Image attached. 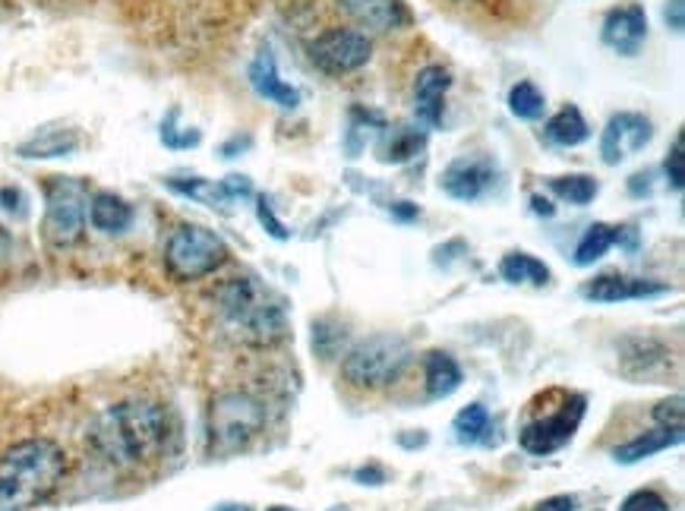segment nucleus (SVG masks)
Instances as JSON below:
<instances>
[{
  "mask_svg": "<svg viewBox=\"0 0 685 511\" xmlns=\"http://www.w3.org/2000/svg\"><path fill=\"white\" fill-rule=\"evenodd\" d=\"M89 222V193L80 181L51 177L44 186V241L58 249L83 241Z\"/></svg>",
  "mask_w": 685,
  "mask_h": 511,
  "instance_id": "obj_7",
  "label": "nucleus"
},
{
  "mask_svg": "<svg viewBox=\"0 0 685 511\" xmlns=\"http://www.w3.org/2000/svg\"><path fill=\"white\" fill-rule=\"evenodd\" d=\"M228 244L203 225H181L165 244V268L174 282H203L228 263Z\"/></svg>",
  "mask_w": 685,
  "mask_h": 511,
  "instance_id": "obj_6",
  "label": "nucleus"
},
{
  "mask_svg": "<svg viewBox=\"0 0 685 511\" xmlns=\"http://www.w3.org/2000/svg\"><path fill=\"white\" fill-rule=\"evenodd\" d=\"M442 3H480V0H442Z\"/></svg>",
  "mask_w": 685,
  "mask_h": 511,
  "instance_id": "obj_47",
  "label": "nucleus"
},
{
  "mask_svg": "<svg viewBox=\"0 0 685 511\" xmlns=\"http://www.w3.org/2000/svg\"><path fill=\"white\" fill-rule=\"evenodd\" d=\"M212 511H253L249 505H234V502H225V505H215Z\"/></svg>",
  "mask_w": 685,
  "mask_h": 511,
  "instance_id": "obj_46",
  "label": "nucleus"
},
{
  "mask_svg": "<svg viewBox=\"0 0 685 511\" xmlns=\"http://www.w3.org/2000/svg\"><path fill=\"white\" fill-rule=\"evenodd\" d=\"M620 372L635 382L664 386L673 372V350L651 335H628L620 341Z\"/></svg>",
  "mask_w": 685,
  "mask_h": 511,
  "instance_id": "obj_10",
  "label": "nucleus"
},
{
  "mask_svg": "<svg viewBox=\"0 0 685 511\" xmlns=\"http://www.w3.org/2000/svg\"><path fill=\"white\" fill-rule=\"evenodd\" d=\"M386 130V121L376 114V111H364V108H354L351 121H348V130H345V152L357 159L367 143L379 140V133Z\"/></svg>",
  "mask_w": 685,
  "mask_h": 511,
  "instance_id": "obj_25",
  "label": "nucleus"
},
{
  "mask_svg": "<svg viewBox=\"0 0 685 511\" xmlns=\"http://www.w3.org/2000/svg\"><path fill=\"white\" fill-rule=\"evenodd\" d=\"M679 442H683V430L654 427V430L644 432V436H635L632 442L616 446V449H613V461H616V464H638L644 458H654V454L673 449V446H679Z\"/></svg>",
  "mask_w": 685,
  "mask_h": 511,
  "instance_id": "obj_22",
  "label": "nucleus"
},
{
  "mask_svg": "<svg viewBox=\"0 0 685 511\" xmlns=\"http://www.w3.org/2000/svg\"><path fill=\"white\" fill-rule=\"evenodd\" d=\"M651 181H654V174H651V171L635 174V177L628 181V193H632V196H638V200H642V196H651Z\"/></svg>",
  "mask_w": 685,
  "mask_h": 511,
  "instance_id": "obj_40",
  "label": "nucleus"
},
{
  "mask_svg": "<svg viewBox=\"0 0 685 511\" xmlns=\"http://www.w3.org/2000/svg\"><path fill=\"white\" fill-rule=\"evenodd\" d=\"M620 511H669V502H666L661 492L638 490L632 492V495H625L623 509Z\"/></svg>",
  "mask_w": 685,
  "mask_h": 511,
  "instance_id": "obj_34",
  "label": "nucleus"
},
{
  "mask_svg": "<svg viewBox=\"0 0 685 511\" xmlns=\"http://www.w3.org/2000/svg\"><path fill=\"white\" fill-rule=\"evenodd\" d=\"M644 39H647V13L642 3H625L603 17L601 41L610 51L635 58L642 51Z\"/></svg>",
  "mask_w": 685,
  "mask_h": 511,
  "instance_id": "obj_13",
  "label": "nucleus"
},
{
  "mask_svg": "<svg viewBox=\"0 0 685 511\" xmlns=\"http://www.w3.org/2000/svg\"><path fill=\"white\" fill-rule=\"evenodd\" d=\"M613 244H616V227L606 225V222H597V225H591L582 234V241H579V246H575L572 263H575L579 268L594 266L597 259H603V256L610 253V246Z\"/></svg>",
  "mask_w": 685,
  "mask_h": 511,
  "instance_id": "obj_27",
  "label": "nucleus"
},
{
  "mask_svg": "<svg viewBox=\"0 0 685 511\" xmlns=\"http://www.w3.org/2000/svg\"><path fill=\"white\" fill-rule=\"evenodd\" d=\"M664 171H666V184H669V190L683 193V186H685V136L683 133L673 140V149H669V159H666Z\"/></svg>",
  "mask_w": 685,
  "mask_h": 511,
  "instance_id": "obj_32",
  "label": "nucleus"
},
{
  "mask_svg": "<svg viewBox=\"0 0 685 511\" xmlns=\"http://www.w3.org/2000/svg\"><path fill=\"white\" fill-rule=\"evenodd\" d=\"M531 208H534V215H543V218L556 215V205L550 203V200H543V196H531Z\"/></svg>",
  "mask_w": 685,
  "mask_h": 511,
  "instance_id": "obj_44",
  "label": "nucleus"
},
{
  "mask_svg": "<svg viewBox=\"0 0 685 511\" xmlns=\"http://www.w3.org/2000/svg\"><path fill=\"white\" fill-rule=\"evenodd\" d=\"M67 473V454L54 439H22L0 451V511H29L48 502Z\"/></svg>",
  "mask_w": 685,
  "mask_h": 511,
  "instance_id": "obj_2",
  "label": "nucleus"
},
{
  "mask_svg": "<svg viewBox=\"0 0 685 511\" xmlns=\"http://www.w3.org/2000/svg\"><path fill=\"white\" fill-rule=\"evenodd\" d=\"M584 408H587V398L584 395H565L562 391V405L543 417L528 420L519 432V446L528 454H538L546 458L553 451H560L562 446L572 442V436L579 432L584 420Z\"/></svg>",
  "mask_w": 685,
  "mask_h": 511,
  "instance_id": "obj_9",
  "label": "nucleus"
},
{
  "mask_svg": "<svg viewBox=\"0 0 685 511\" xmlns=\"http://www.w3.org/2000/svg\"><path fill=\"white\" fill-rule=\"evenodd\" d=\"M575 509H579V499H575V495H550V499L538 502L531 511H575Z\"/></svg>",
  "mask_w": 685,
  "mask_h": 511,
  "instance_id": "obj_39",
  "label": "nucleus"
},
{
  "mask_svg": "<svg viewBox=\"0 0 685 511\" xmlns=\"http://www.w3.org/2000/svg\"><path fill=\"white\" fill-rule=\"evenodd\" d=\"M269 511H294V509H288V505H275V509H269Z\"/></svg>",
  "mask_w": 685,
  "mask_h": 511,
  "instance_id": "obj_48",
  "label": "nucleus"
},
{
  "mask_svg": "<svg viewBox=\"0 0 685 511\" xmlns=\"http://www.w3.org/2000/svg\"><path fill=\"white\" fill-rule=\"evenodd\" d=\"M499 278L509 282V285L543 287L550 285V266L540 263L538 256H531V253H509L499 263Z\"/></svg>",
  "mask_w": 685,
  "mask_h": 511,
  "instance_id": "obj_24",
  "label": "nucleus"
},
{
  "mask_svg": "<svg viewBox=\"0 0 685 511\" xmlns=\"http://www.w3.org/2000/svg\"><path fill=\"white\" fill-rule=\"evenodd\" d=\"M80 145H83V136L73 126H42L35 136H29L25 143L17 145V155L20 159H35V162L39 159H67Z\"/></svg>",
  "mask_w": 685,
  "mask_h": 511,
  "instance_id": "obj_18",
  "label": "nucleus"
},
{
  "mask_svg": "<svg viewBox=\"0 0 685 511\" xmlns=\"http://www.w3.org/2000/svg\"><path fill=\"white\" fill-rule=\"evenodd\" d=\"M423 130L415 126H386L379 133V143H376V159L382 164H405L417 159L423 152Z\"/></svg>",
  "mask_w": 685,
  "mask_h": 511,
  "instance_id": "obj_21",
  "label": "nucleus"
},
{
  "mask_svg": "<svg viewBox=\"0 0 685 511\" xmlns=\"http://www.w3.org/2000/svg\"><path fill=\"white\" fill-rule=\"evenodd\" d=\"M509 111H512L519 121L534 123L546 114V99H543V92H540L534 82H515V85L509 89Z\"/></svg>",
  "mask_w": 685,
  "mask_h": 511,
  "instance_id": "obj_30",
  "label": "nucleus"
},
{
  "mask_svg": "<svg viewBox=\"0 0 685 511\" xmlns=\"http://www.w3.org/2000/svg\"><path fill=\"white\" fill-rule=\"evenodd\" d=\"M654 140V123L647 121L644 114L635 111H620L613 114L601 133V159L603 164L616 167L625 159L638 155L642 149H647Z\"/></svg>",
  "mask_w": 685,
  "mask_h": 511,
  "instance_id": "obj_11",
  "label": "nucleus"
},
{
  "mask_svg": "<svg viewBox=\"0 0 685 511\" xmlns=\"http://www.w3.org/2000/svg\"><path fill=\"white\" fill-rule=\"evenodd\" d=\"M389 212H392L395 218H401V222H415L417 215H420V208L415 203H392Z\"/></svg>",
  "mask_w": 685,
  "mask_h": 511,
  "instance_id": "obj_41",
  "label": "nucleus"
},
{
  "mask_svg": "<svg viewBox=\"0 0 685 511\" xmlns=\"http://www.w3.org/2000/svg\"><path fill=\"white\" fill-rule=\"evenodd\" d=\"M487 430H490V410L483 405H468V408L458 410L456 420H452L458 446H478Z\"/></svg>",
  "mask_w": 685,
  "mask_h": 511,
  "instance_id": "obj_29",
  "label": "nucleus"
},
{
  "mask_svg": "<svg viewBox=\"0 0 685 511\" xmlns=\"http://www.w3.org/2000/svg\"><path fill=\"white\" fill-rule=\"evenodd\" d=\"M616 244H623L628 253H635V246H638V231H635V227H616Z\"/></svg>",
  "mask_w": 685,
  "mask_h": 511,
  "instance_id": "obj_43",
  "label": "nucleus"
},
{
  "mask_svg": "<svg viewBox=\"0 0 685 511\" xmlns=\"http://www.w3.org/2000/svg\"><path fill=\"white\" fill-rule=\"evenodd\" d=\"M25 203H29V200H25V193H22L20 186H3V190H0V208H3V212H10V215L22 218V215L29 212Z\"/></svg>",
  "mask_w": 685,
  "mask_h": 511,
  "instance_id": "obj_36",
  "label": "nucleus"
},
{
  "mask_svg": "<svg viewBox=\"0 0 685 511\" xmlns=\"http://www.w3.org/2000/svg\"><path fill=\"white\" fill-rule=\"evenodd\" d=\"M348 17H351L360 29L370 32H398L411 22V13L401 0H341Z\"/></svg>",
  "mask_w": 685,
  "mask_h": 511,
  "instance_id": "obj_17",
  "label": "nucleus"
},
{
  "mask_svg": "<svg viewBox=\"0 0 685 511\" xmlns=\"http://www.w3.org/2000/svg\"><path fill=\"white\" fill-rule=\"evenodd\" d=\"M546 186L560 196L562 203L569 205H587L597 200V193H601V184L591 177V174H569V177H550L546 181Z\"/></svg>",
  "mask_w": 685,
  "mask_h": 511,
  "instance_id": "obj_28",
  "label": "nucleus"
},
{
  "mask_svg": "<svg viewBox=\"0 0 685 511\" xmlns=\"http://www.w3.org/2000/svg\"><path fill=\"white\" fill-rule=\"evenodd\" d=\"M329 511H351V509H345V505H333V509Z\"/></svg>",
  "mask_w": 685,
  "mask_h": 511,
  "instance_id": "obj_49",
  "label": "nucleus"
},
{
  "mask_svg": "<svg viewBox=\"0 0 685 511\" xmlns=\"http://www.w3.org/2000/svg\"><path fill=\"white\" fill-rule=\"evenodd\" d=\"M351 477L354 483H360V487H382V483H386V471H382L379 464H364V468H357Z\"/></svg>",
  "mask_w": 685,
  "mask_h": 511,
  "instance_id": "obj_38",
  "label": "nucleus"
},
{
  "mask_svg": "<svg viewBox=\"0 0 685 511\" xmlns=\"http://www.w3.org/2000/svg\"><path fill=\"white\" fill-rule=\"evenodd\" d=\"M411 364V345L392 335V331H382V335H370L364 341H357L345 360H341V379L360 391H379L395 386L405 369Z\"/></svg>",
  "mask_w": 685,
  "mask_h": 511,
  "instance_id": "obj_5",
  "label": "nucleus"
},
{
  "mask_svg": "<svg viewBox=\"0 0 685 511\" xmlns=\"http://www.w3.org/2000/svg\"><path fill=\"white\" fill-rule=\"evenodd\" d=\"M543 136H546V143L560 145V149H575V145L591 140V126L584 121L582 111H579L575 104H569V108H562L560 114H553V117L546 121Z\"/></svg>",
  "mask_w": 685,
  "mask_h": 511,
  "instance_id": "obj_23",
  "label": "nucleus"
},
{
  "mask_svg": "<svg viewBox=\"0 0 685 511\" xmlns=\"http://www.w3.org/2000/svg\"><path fill=\"white\" fill-rule=\"evenodd\" d=\"M256 218H259V225L266 227L269 237H275V241H292V231L278 222V215H275V208H272L269 196H256Z\"/></svg>",
  "mask_w": 685,
  "mask_h": 511,
  "instance_id": "obj_33",
  "label": "nucleus"
},
{
  "mask_svg": "<svg viewBox=\"0 0 685 511\" xmlns=\"http://www.w3.org/2000/svg\"><path fill=\"white\" fill-rule=\"evenodd\" d=\"M10 246H13L10 231H7V227H0V259H7V256H10Z\"/></svg>",
  "mask_w": 685,
  "mask_h": 511,
  "instance_id": "obj_45",
  "label": "nucleus"
},
{
  "mask_svg": "<svg viewBox=\"0 0 685 511\" xmlns=\"http://www.w3.org/2000/svg\"><path fill=\"white\" fill-rule=\"evenodd\" d=\"M664 22H666V29L669 32H683L685 29V3L683 0H666V7H664Z\"/></svg>",
  "mask_w": 685,
  "mask_h": 511,
  "instance_id": "obj_37",
  "label": "nucleus"
},
{
  "mask_svg": "<svg viewBox=\"0 0 685 511\" xmlns=\"http://www.w3.org/2000/svg\"><path fill=\"white\" fill-rule=\"evenodd\" d=\"M464 382V372L458 367V360L446 350H430L423 357V386H427V395L430 398H449L456 395Z\"/></svg>",
  "mask_w": 685,
  "mask_h": 511,
  "instance_id": "obj_20",
  "label": "nucleus"
},
{
  "mask_svg": "<svg viewBox=\"0 0 685 511\" xmlns=\"http://www.w3.org/2000/svg\"><path fill=\"white\" fill-rule=\"evenodd\" d=\"M247 80L259 99L278 104L282 111H297V108H300V92L294 89L292 82L282 80L278 63H275V54H272L269 44H266V48H259V54L249 61Z\"/></svg>",
  "mask_w": 685,
  "mask_h": 511,
  "instance_id": "obj_15",
  "label": "nucleus"
},
{
  "mask_svg": "<svg viewBox=\"0 0 685 511\" xmlns=\"http://www.w3.org/2000/svg\"><path fill=\"white\" fill-rule=\"evenodd\" d=\"M266 430V408L249 391H218L206 410V446L225 458L244 451Z\"/></svg>",
  "mask_w": 685,
  "mask_h": 511,
  "instance_id": "obj_4",
  "label": "nucleus"
},
{
  "mask_svg": "<svg viewBox=\"0 0 685 511\" xmlns=\"http://www.w3.org/2000/svg\"><path fill=\"white\" fill-rule=\"evenodd\" d=\"M249 145H253L249 136H234V140H228V143L222 145V159H234L237 152H244V149H249Z\"/></svg>",
  "mask_w": 685,
  "mask_h": 511,
  "instance_id": "obj_42",
  "label": "nucleus"
},
{
  "mask_svg": "<svg viewBox=\"0 0 685 511\" xmlns=\"http://www.w3.org/2000/svg\"><path fill=\"white\" fill-rule=\"evenodd\" d=\"M218 323L247 348H272L288 338V313L269 287L256 278H228L212 294Z\"/></svg>",
  "mask_w": 685,
  "mask_h": 511,
  "instance_id": "obj_3",
  "label": "nucleus"
},
{
  "mask_svg": "<svg viewBox=\"0 0 685 511\" xmlns=\"http://www.w3.org/2000/svg\"><path fill=\"white\" fill-rule=\"evenodd\" d=\"M452 89V73L439 63H430L417 73L415 80V114L417 121L430 130H437L442 123L446 111V92Z\"/></svg>",
  "mask_w": 685,
  "mask_h": 511,
  "instance_id": "obj_16",
  "label": "nucleus"
},
{
  "mask_svg": "<svg viewBox=\"0 0 685 511\" xmlns=\"http://www.w3.org/2000/svg\"><path fill=\"white\" fill-rule=\"evenodd\" d=\"M310 63L326 76H351L374 58V41L360 29H326L307 44Z\"/></svg>",
  "mask_w": 685,
  "mask_h": 511,
  "instance_id": "obj_8",
  "label": "nucleus"
},
{
  "mask_svg": "<svg viewBox=\"0 0 685 511\" xmlns=\"http://www.w3.org/2000/svg\"><path fill=\"white\" fill-rule=\"evenodd\" d=\"M165 186L171 193H181L187 200L208 205V208H228L231 200L225 196V186L222 181H206V177H167Z\"/></svg>",
  "mask_w": 685,
  "mask_h": 511,
  "instance_id": "obj_26",
  "label": "nucleus"
},
{
  "mask_svg": "<svg viewBox=\"0 0 685 511\" xmlns=\"http://www.w3.org/2000/svg\"><path fill=\"white\" fill-rule=\"evenodd\" d=\"M89 225L95 227L99 234L117 237L133 225V205L121 200L117 193H95L89 200Z\"/></svg>",
  "mask_w": 685,
  "mask_h": 511,
  "instance_id": "obj_19",
  "label": "nucleus"
},
{
  "mask_svg": "<svg viewBox=\"0 0 685 511\" xmlns=\"http://www.w3.org/2000/svg\"><path fill=\"white\" fill-rule=\"evenodd\" d=\"M683 398L679 395H673V398H666V401H661L657 408H654V423L657 427H673V430H683Z\"/></svg>",
  "mask_w": 685,
  "mask_h": 511,
  "instance_id": "obj_35",
  "label": "nucleus"
},
{
  "mask_svg": "<svg viewBox=\"0 0 685 511\" xmlns=\"http://www.w3.org/2000/svg\"><path fill=\"white\" fill-rule=\"evenodd\" d=\"M669 294V285L647 282V278H628L620 272H606L582 285V297L591 304H623V300H651Z\"/></svg>",
  "mask_w": 685,
  "mask_h": 511,
  "instance_id": "obj_14",
  "label": "nucleus"
},
{
  "mask_svg": "<svg viewBox=\"0 0 685 511\" xmlns=\"http://www.w3.org/2000/svg\"><path fill=\"white\" fill-rule=\"evenodd\" d=\"M174 420L159 401H121L104 408L85 430L92 451L117 471H143L165 458Z\"/></svg>",
  "mask_w": 685,
  "mask_h": 511,
  "instance_id": "obj_1",
  "label": "nucleus"
},
{
  "mask_svg": "<svg viewBox=\"0 0 685 511\" xmlns=\"http://www.w3.org/2000/svg\"><path fill=\"white\" fill-rule=\"evenodd\" d=\"M499 181L497 164L480 155H461L449 164L439 177V186L446 196H452L458 203H478L483 200Z\"/></svg>",
  "mask_w": 685,
  "mask_h": 511,
  "instance_id": "obj_12",
  "label": "nucleus"
},
{
  "mask_svg": "<svg viewBox=\"0 0 685 511\" xmlns=\"http://www.w3.org/2000/svg\"><path fill=\"white\" fill-rule=\"evenodd\" d=\"M177 121H181V111L177 108H171L165 114V121H162V130H159V136H162V143L167 145V149H196L200 145V130H181L177 126Z\"/></svg>",
  "mask_w": 685,
  "mask_h": 511,
  "instance_id": "obj_31",
  "label": "nucleus"
}]
</instances>
